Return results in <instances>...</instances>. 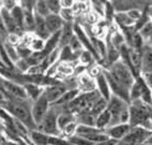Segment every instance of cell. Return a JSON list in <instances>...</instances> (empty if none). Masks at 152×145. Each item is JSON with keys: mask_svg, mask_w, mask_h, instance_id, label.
<instances>
[{"mask_svg": "<svg viewBox=\"0 0 152 145\" xmlns=\"http://www.w3.org/2000/svg\"><path fill=\"white\" fill-rule=\"evenodd\" d=\"M32 103L33 102L30 101L29 99H27V100L8 99L2 105H0V107L6 110L12 117L23 123L31 131V130L38 129L34 121H33L32 115H31Z\"/></svg>", "mask_w": 152, "mask_h": 145, "instance_id": "cell-1", "label": "cell"}, {"mask_svg": "<svg viewBox=\"0 0 152 145\" xmlns=\"http://www.w3.org/2000/svg\"><path fill=\"white\" fill-rule=\"evenodd\" d=\"M152 105L145 103L142 100H135L130 103V124L131 127H142L151 130V112Z\"/></svg>", "mask_w": 152, "mask_h": 145, "instance_id": "cell-2", "label": "cell"}, {"mask_svg": "<svg viewBox=\"0 0 152 145\" xmlns=\"http://www.w3.org/2000/svg\"><path fill=\"white\" fill-rule=\"evenodd\" d=\"M106 110L110 114L109 127L119 125V124H129V121H130V103L111 95L110 99L107 101Z\"/></svg>", "mask_w": 152, "mask_h": 145, "instance_id": "cell-3", "label": "cell"}, {"mask_svg": "<svg viewBox=\"0 0 152 145\" xmlns=\"http://www.w3.org/2000/svg\"><path fill=\"white\" fill-rule=\"evenodd\" d=\"M60 112H61L60 107L50 104L48 112L45 115V117L42 119L41 123L39 124L37 130L47 134L49 137H60L61 132L58 127V116Z\"/></svg>", "mask_w": 152, "mask_h": 145, "instance_id": "cell-4", "label": "cell"}, {"mask_svg": "<svg viewBox=\"0 0 152 145\" xmlns=\"http://www.w3.org/2000/svg\"><path fill=\"white\" fill-rule=\"evenodd\" d=\"M106 71L110 74L113 79L128 89H130L135 82V77L133 75L131 69L121 59L113 63L108 69H106Z\"/></svg>", "mask_w": 152, "mask_h": 145, "instance_id": "cell-5", "label": "cell"}, {"mask_svg": "<svg viewBox=\"0 0 152 145\" xmlns=\"http://www.w3.org/2000/svg\"><path fill=\"white\" fill-rule=\"evenodd\" d=\"M49 107H50V104H49V102L47 101L46 98L43 95L40 98L37 99L35 101H33L32 109H31V115H32V118L37 127L42 121V119L45 117Z\"/></svg>", "mask_w": 152, "mask_h": 145, "instance_id": "cell-6", "label": "cell"}, {"mask_svg": "<svg viewBox=\"0 0 152 145\" xmlns=\"http://www.w3.org/2000/svg\"><path fill=\"white\" fill-rule=\"evenodd\" d=\"M152 134L151 130H148L142 127H132L128 135L123 138L122 141L131 145H142V143Z\"/></svg>", "mask_w": 152, "mask_h": 145, "instance_id": "cell-7", "label": "cell"}, {"mask_svg": "<svg viewBox=\"0 0 152 145\" xmlns=\"http://www.w3.org/2000/svg\"><path fill=\"white\" fill-rule=\"evenodd\" d=\"M3 91L8 95L9 99H17V100H27L28 99L23 85H19L6 79L3 81Z\"/></svg>", "mask_w": 152, "mask_h": 145, "instance_id": "cell-8", "label": "cell"}, {"mask_svg": "<svg viewBox=\"0 0 152 145\" xmlns=\"http://www.w3.org/2000/svg\"><path fill=\"white\" fill-rule=\"evenodd\" d=\"M68 91V88L62 84V82L56 85H50L44 87L43 96L46 98V100L49 102V104H54L61 98L63 93Z\"/></svg>", "mask_w": 152, "mask_h": 145, "instance_id": "cell-9", "label": "cell"}, {"mask_svg": "<svg viewBox=\"0 0 152 145\" xmlns=\"http://www.w3.org/2000/svg\"><path fill=\"white\" fill-rule=\"evenodd\" d=\"M76 81H77V89H78L80 93H88L96 91L95 79L90 77L86 73V71L84 73L77 75L76 77Z\"/></svg>", "mask_w": 152, "mask_h": 145, "instance_id": "cell-10", "label": "cell"}, {"mask_svg": "<svg viewBox=\"0 0 152 145\" xmlns=\"http://www.w3.org/2000/svg\"><path fill=\"white\" fill-rule=\"evenodd\" d=\"M130 124H119V125H115V126H110L107 129H105L104 131L108 135L109 139L116 140V141H121L123 138L128 135V133L131 131Z\"/></svg>", "mask_w": 152, "mask_h": 145, "instance_id": "cell-11", "label": "cell"}, {"mask_svg": "<svg viewBox=\"0 0 152 145\" xmlns=\"http://www.w3.org/2000/svg\"><path fill=\"white\" fill-rule=\"evenodd\" d=\"M33 33L39 38L43 39L44 41H46L49 37L52 36L50 32L47 29L46 23H45V18L38 14L34 13V30Z\"/></svg>", "mask_w": 152, "mask_h": 145, "instance_id": "cell-12", "label": "cell"}, {"mask_svg": "<svg viewBox=\"0 0 152 145\" xmlns=\"http://www.w3.org/2000/svg\"><path fill=\"white\" fill-rule=\"evenodd\" d=\"M141 67L140 74L151 73L152 72V49L147 44L141 49Z\"/></svg>", "mask_w": 152, "mask_h": 145, "instance_id": "cell-13", "label": "cell"}, {"mask_svg": "<svg viewBox=\"0 0 152 145\" xmlns=\"http://www.w3.org/2000/svg\"><path fill=\"white\" fill-rule=\"evenodd\" d=\"M95 83H96V91L100 93V96L104 100L108 101L111 97V91H110V88H109L108 82H107L104 73H102L100 77H98L95 79Z\"/></svg>", "mask_w": 152, "mask_h": 145, "instance_id": "cell-14", "label": "cell"}, {"mask_svg": "<svg viewBox=\"0 0 152 145\" xmlns=\"http://www.w3.org/2000/svg\"><path fill=\"white\" fill-rule=\"evenodd\" d=\"M45 23H46L47 29L50 32V35L61 30L63 27V24H64V22L59 16V14H49V15H47L45 17Z\"/></svg>", "mask_w": 152, "mask_h": 145, "instance_id": "cell-15", "label": "cell"}, {"mask_svg": "<svg viewBox=\"0 0 152 145\" xmlns=\"http://www.w3.org/2000/svg\"><path fill=\"white\" fill-rule=\"evenodd\" d=\"M73 24H71V23H64V24H63L62 29L60 31V41H59L60 47L69 45L71 40H72V38L75 36L74 29H73Z\"/></svg>", "mask_w": 152, "mask_h": 145, "instance_id": "cell-16", "label": "cell"}, {"mask_svg": "<svg viewBox=\"0 0 152 145\" xmlns=\"http://www.w3.org/2000/svg\"><path fill=\"white\" fill-rule=\"evenodd\" d=\"M23 86H24V89L26 91L27 98L30 101H35L37 99L40 98L43 95L44 87H42V86L32 84V83H27V84H24Z\"/></svg>", "mask_w": 152, "mask_h": 145, "instance_id": "cell-17", "label": "cell"}, {"mask_svg": "<svg viewBox=\"0 0 152 145\" xmlns=\"http://www.w3.org/2000/svg\"><path fill=\"white\" fill-rule=\"evenodd\" d=\"M114 22L119 26V28H130L134 27L136 23L134 22L133 19H131L129 17L128 13L126 12H118V13H115L114 16Z\"/></svg>", "mask_w": 152, "mask_h": 145, "instance_id": "cell-18", "label": "cell"}, {"mask_svg": "<svg viewBox=\"0 0 152 145\" xmlns=\"http://www.w3.org/2000/svg\"><path fill=\"white\" fill-rule=\"evenodd\" d=\"M60 31H61V30H60ZM60 31H58V32H56V33H53L52 36L49 37L46 41H45V47H44V51L42 52L45 57H46V56H48V55L50 54L54 49H56L57 47H59Z\"/></svg>", "mask_w": 152, "mask_h": 145, "instance_id": "cell-19", "label": "cell"}, {"mask_svg": "<svg viewBox=\"0 0 152 145\" xmlns=\"http://www.w3.org/2000/svg\"><path fill=\"white\" fill-rule=\"evenodd\" d=\"M49 135L39 131V130H31L29 132V141L32 145H48Z\"/></svg>", "mask_w": 152, "mask_h": 145, "instance_id": "cell-20", "label": "cell"}, {"mask_svg": "<svg viewBox=\"0 0 152 145\" xmlns=\"http://www.w3.org/2000/svg\"><path fill=\"white\" fill-rule=\"evenodd\" d=\"M109 125H110V114L107 110H105L95 118V127L101 130H105L108 128Z\"/></svg>", "mask_w": 152, "mask_h": 145, "instance_id": "cell-21", "label": "cell"}, {"mask_svg": "<svg viewBox=\"0 0 152 145\" xmlns=\"http://www.w3.org/2000/svg\"><path fill=\"white\" fill-rule=\"evenodd\" d=\"M76 121L78 125H84V126H91L95 127V116H93L90 112H83L75 115Z\"/></svg>", "mask_w": 152, "mask_h": 145, "instance_id": "cell-22", "label": "cell"}, {"mask_svg": "<svg viewBox=\"0 0 152 145\" xmlns=\"http://www.w3.org/2000/svg\"><path fill=\"white\" fill-rule=\"evenodd\" d=\"M79 93H79L78 89H69V91H65L62 96H61V98L54 104L55 105H60V107H61V105H66V104H69L71 101H73Z\"/></svg>", "mask_w": 152, "mask_h": 145, "instance_id": "cell-23", "label": "cell"}, {"mask_svg": "<svg viewBox=\"0 0 152 145\" xmlns=\"http://www.w3.org/2000/svg\"><path fill=\"white\" fill-rule=\"evenodd\" d=\"M76 121V116L75 114L69 112H61L58 116V127H59L60 131L62 130L64 127L70 125L71 123Z\"/></svg>", "mask_w": 152, "mask_h": 145, "instance_id": "cell-24", "label": "cell"}, {"mask_svg": "<svg viewBox=\"0 0 152 145\" xmlns=\"http://www.w3.org/2000/svg\"><path fill=\"white\" fill-rule=\"evenodd\" d=\"M77 63H78V66H82L87 69L88 67L92 66L93 63H96V60H95L94 56H93L91 53L86 51V49H84L82 52V54L79 55V58Z\"/></svg>", "mask_w": 152, "mask_h": 145, "instance_id": "cell-25", "label": "cell"}, {"mask_svg": "<svg viewBox=\"0 0 152 145\" xmlns=\"http://www.w3.org/2000/svg\"><path fill=\"white\" fill-rule=\"evenodd\" d=\"M10 13L13 17L14 22L18 26V28L24 32V10L19 7V4H17Z\"/></svg>", "mask_w": 152, "mask_h": 145, "instance_id": "cell-26", "label": "cell"}, {"mask_svg": "<svg viewBox=\"0 0 152 145\" xmlns=\"http://www.w3.org/2000/svg\"><path fill=\"white\" fill-rule=\"evenodd\" d=\"M28 47L32 53H42L44 51V47H45V41L34 35L32 41L30 42Z\"/></svg>", "mask_w": 152, "mask_h": 145, "instance_id": "cell-27", "label": "cell"}, {"mask_svg": "<svg viewBox=\"0 0 152 145\" xmlns=\"http://www.w3.org/2000/svg\"><path fill=\"white\" fill-rule=\"evenodd\" d=\"M106 107H107V101H106V100H104V99L101 97L98 101L95 102L92 107H91V109H90L89 112L91 113L93 116H95V117H96V116H98V115H100L101 113L103 112V111H105Z\"/></svg>", "mask_w": 152, "mask_h": 145, "instance_id": "cell-28", "label": "cell"}, {"mask_svg": "<svg viewBox=\"0 0 152 145\" xmlns=\"http://www.w3.org/2000/svg\"><path fill=\"white\" fill-rule=\"evenodd\" d=\"M77 126H78V124L77 121H74V123H71L70 125H68L66 127L61 130V134H60V137L64 138V139H70V138L74 137L76 134V129H77Z\"/></svg>", "mask_w": 152, "mask_h": 145, "instance_id": "cell-29", "label": "cell"}, {"mask_svg": "<svg viewBox=\"0 0 152 145\" xmlns=\"http://www.w3.org/2000/svg\"><path fill=\"white\" fill-rule=\"evenodd\" d=\"M137 32L140 35V37L144 39V41L147 43V42L149 41V39L152 37V22L151 21H149L147 24H145Z\"/></svg>", "mask_w": 152, "mask_h": 145, "instance_id": "cell-30", "label": "cell"}, {"mask_svg": "<svg viewBox=\"0 0 152 145\" xmlns=\"http://www.w3.org/2000/svg\"><path fill=\"white\" fill-rule=\"evenodd\" d=\"M59 16L64 23H71V24H73L76 19L72 9H61L59 12Z\"/></svg>", "mask_w": 152, "mask_h": 145, "instance_id": "cell-31", "label": "cell"}, {"mask_svg": "<svg viewBox=\"0 0 152 145\" xmlns=\"http://www.w3.org/2000/svg\"><path fill=\"white\" fill-rule=\"evenodd\" d=\"M34 13L40 15V16L44 17V18H45L47 15L50 14L48 11V9H47L46 2H45V1H35Z\"/></svg>", "mask_w": 152, "mask_h": 145, "instance_id": "cell-32", "label": "cell"}, {"mask_svg": "<svg viewBox=\"0 0 152 145\" xmlns=\"http://www.w3.org/2000/svg\"><path fill=\"white\" fill-rule=\"evenodd\" d=\"M4 47H6V51H7V54H8V57L9 59L12 61V63H15L18 59H20L18 56V53H17V49L16 46H13L11 44H8L4 42Z\"/></svg>", "mask_w": 152, "mask_h": 145, "instance_id": "cell-33", "label": "cell"}, {"mask_svg": "<svg viewBox=\"0 0 152 145\" xmlns=\"http://www.w3.org/2000/svg\"><path fill=\"white\" fill-rule=\"evenodd\" d=\"M86 73L89 75L90 77H92V79H96L98 77H100L101 74L103 73V68L99 65L98 63H93L92 66L88 67L87 69H86Z\"/></svg>", "mask_w": 152, "mask_h": 145, "instance_id": "cell-34", "label": "cell"}, {"mask_svg": "<svg viewBox=\"0 0 152 145\" xmlns=\"http://www.w3.org/2000/svg\"><path fill=\"white\" fill-rule=\"evenodd\" d=\"M115 10L114 7L111 4L110 1H106L105 2V15H104V21L108 23V24H111L114 22V16H115Z\"/></svg>", "mask_w": 152, "mask_h": 145, "instance_id": "cell-35", "label": "cell"}, {"mask_svg": "<svg viewBox=\"0 0 152 145\" xmlns=\"http://www.w3.org/2000/svg\"><path fill=\"white\" fill-rule=\"evenodd\" d=\"M46 6L48 11L50 14H59L60 10H61V6H60L59 0H46Z\"/></svg>", "mask_w": 152, "mask_h": 145, "instance_id": "cell-36", "label": "cell"}, {"mask_svg": "<svg viewBox=\"0 0 152 145\" xmlns=\"http://www.w3.org/2000/svg\"><path fill=\"white\" fill-rule=\"evenodd\" d=\"M23 35H18V33H9L8 38L4 42L8 44H11L13 46H18L20 43V39H22Z\"/></svg>", "mask_w": 152, "mask_h": 145, "instance_id": "cell-37", "label": "cell"}, {"mask_svg": "<svg viewBox=\"0 0 152 145\" xmlns=\"http://www.w3.org/2000/svg\"><path fill=\"white\" fill-rule=\"evenodd\" d=\"M48 145H72L68 141V139H64L62 137H49Z\"/></svg>", "mask_w": 152, "mask_h": 145, "instance_id": "cell-38", "label": "cell"}, {"mask_svg": "<svg viewBox=\"0 0 152 145\" xmlns=\"http://www.w3.org/2000/svg\"><path fill=\"white\" fill-rule=\"evenodd\" d=\"M68 141L72 145H92V143H90L89 141H87L86 139L82 137H78V135H74V137L68 139Z\"/></svg>", "mask_w": 152, "mask_h": 145, "instance_id": "cell-39", "label": "cell"}, {"mask_svg": "<svg viewBox=\"0 0 152 145\" xmlns=\"http://www.w3.org/2000/svg\"><path fill=\"white\" fill-rule=\"evenodd\" d=\"M18 4V1H15V0H8V1H1V7L2 9H6L9 12H11L15 7Z\"/></svg>", "mask_w": 152, "mask_h": 145, "instance_id": "cell-40", "label": "cell"}, {"mask_svg": "<svg viewBox=\"0 0 152 145\" xmlns=\"http://www.w3.org/2000/svg\"><path fill=\"white\" fill-rule=\"evenodd\" d=\"M75 1L74 0H60L61 9H72Z\"/></svg>", "mask_w": 152, "mask_h": 145, "instance_id": "cell-41", "label": "cell"}, {"mask_svg": "<svg viewBox=\"0 0 152 145\" xmlns=\"http://www.w3.org/2000/svg\"><path fill=\"white\" fill-rule=\"evenodd\" d=\"M141 77L144 79V81L146 82V84L148 85V87L152 91V72L151 73H146V74H141Z\"/></svg>", "mask_w": 152, "mask_h": 145, "instance_id": "cell-42", "label": "cell"}, {"mask_svg": "<svg viewBox=\"0 0 152 145\" xmlns=\"http://www.w3.org/2000/svg\"><path fill=\"white\" fill-rule=\"evenodd\" d=\"M118 141L116 140H113V139H109L107 141H104V142H101V143H98V144H92V145H116Z\"/></svg>", "mask_w": 152, "mask_h": 145, "instance_id": "cell-43", "label": "cell"}, {"mask_svg": "<svg viewBox=\"0 0 152 145\" xmlns=\"http://www.w3.org/2000/svg\"><path fill=\"white\" fill-rule=\"evenodd\" d=\"M3 81H4V79L0 74V91H3Z\"/></svg>", "mask_w": 152, "mask_h": 145, "instance_id": "cell-44", "label": "cell"}, {"mask_svg": "<svg viewBox=\"0 0 152 145\" xmlns=\"http://www.w3.org/2000/svg\"><path fill=\"white\" fill-rule=\"evenodd\" d=\"M146 44H147V45H148V46L150 47V49H152V37H151V38H150V39H149V41L147 42Z\"/></svg>", "mask_w": 152, "mask_h": 145, "instance_id": "cell-45", "label": "cell"}, {"mask_svg": "<svg viewBox=\"0 0 152 145\" xmlns=\"http://www.w3.org/2000/svg\"><path fill=\"white\" fill-rule=\"evenodd\" d=\"M0 132H3V128H2V125H1V121H0Z\"/></svg>", "mask_w": 152, "mask_h": 145, "instance_id": "cell-46", "label": "cell"}, {"mask_svg": "<svg viewBox=\"0 0 152 145\" xmlns=\"http://www.w3.org/2000/svg\"><path fill=\"white\" fill-rule=\"evenodd\" d=\"M0 68H4V66L2 65V63H1V60H0Z\"/></svg>", "mask_w": 152, "mask_h": 145, "instance_id": "cell-47", "label": "cell"}]
</instances>
